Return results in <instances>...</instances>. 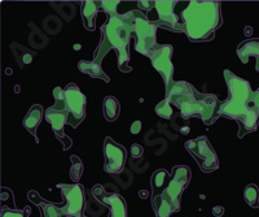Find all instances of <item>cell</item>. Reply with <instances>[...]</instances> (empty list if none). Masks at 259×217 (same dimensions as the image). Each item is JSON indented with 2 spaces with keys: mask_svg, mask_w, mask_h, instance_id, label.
I'll return each instance as SVG.
<instances>
[{
  "mask_svg": "<svg viewBox=\"0 0 259 217\" xmlns=\"http://www.w3.org/2000/svg\"><path fill=\"white\" fill-rule=\"evenodd\" d=\"M66 119H68V112L66 111H57L53 107H50L46 112V120L51 124L52 126V130L56 135V138L59 140H61L62 144H64V150H69L71 146V140L69 139V137L65 135L64 126L66 124Z\"/></svg>",
  "mask_w": 259,
  "mask_h": 217,
  "instance_id": "5bb4252c",
  "label": "cell"
},
{
  "mask_svg": "<svg viewBox=\"0 0 259 217\" xmlns=\"http://www.w3.org/2000/svg\"><path fill=\"white\" fill-rule=\"evenodd\" d=\"M237 55L244 64H247L250 57H255L256 70L259 71V39H249L245 42L240 43L237 47Z\"/></svg>",
  "mask_w": 259,
  "mask_h": 217,
  "instance_id": "9a60e30c",
  "label": "cell"
},
{
  "mask_svg": "<svg viewBox=\"0 0 259 217\" xmlns=\"http://www.w3.org/2000/svg\"><path fill=\"white\" fill-rule=\"evenodd\" d=\"M27 196H29V199L31 200L34 204H36L39 208H40L41 213H43L45 217H65L64 214L61 213V209H60L56 204L46 202L45 199H41L40 195H39L36 191H29Z\"/></svg>",
  "mask_w": 259,
  "mask_h": 217,
  "instance_id": "ac0fdd59",
  "label": "cell"
},
{
  "mask_svg": "<svg viewBox=\"0 0 259 217\" xmlns=\"http://www.w3.org/2000/svg\"><path fill=\"white\" fill-rule=\"evenodd\" d=\"M119 4L118 0H112V2H108V0H104L100 2V8L103 9L106 15H117V7Z\"/></svg>",
  "mask_w": 259,
  "mask_h": 217,
  "instance_id": "4316f807",
  "label": "cell"
},
{
  "mask_svg": "<svg viewBox=\"0 0 259 217\" xmlns=\"http://www.w3.org/2000/svg\"><path fill=\"white\" fill-rule=\"evenodd\" d=\"M174 48L170 45H158L150 57V63L163 78L165 86L167 89L174 82V65L171 61Z\"/></svg>",
  "mask_w": 259,
  "mask_h": 217,
  "instance_id": "8fae6325",
  "label": "cell"
},
{
  "mask_svg": "<svg viewBox=\"0 0 259 217\" xmlns=\"http://www.w3.org/2000/svg\"><path fill=\"white\" fill-rule=\"evenodd\" d=\"M171 182V174L166 169H157L152 175L150 186H152V198L162 195L167 190Z\"/></svg>",
  "mask_w": 259,
  "mask_h": 217,
  "instance_id": "e0dca14e",
  "label": "cell"
},
{
  "mask_svg": "<svg viewBox=\"0 0 259 217\" xmlns=\"http://www.w3.org/2000/svg\"><path fill=\"white\" fill-rule=\"evenodd\" d=\"M99 8H100V2H92V0L82 2V11L80 12H82L83 25L90 31H94L96 29V17Z\"/></svg>",
  "mask_w": 259,
  "mask_h": 217,
  "instance_id": "2e32d148",
  "label": "cell"
},
{
  "mask_svg": "<svg viewBox=\"0 0 259 217\" xmlns=\"http://www.w3.org/2000/svg\"><path fill=\"white\" fill-rule=\"evenodd\" d=\"M131 31L119 15H109L105 24L101 26V41L94 54V61L101 64L110 50L117 52L118 68L124 73L133 70L130 66L128 45Z\"/></svg>",
  "mask_w": 259,
  "mask_h": 217,
  "instance_id": "277c9868",
  "label": "cell"
},
{
  "mask_svg": "<svg viewBox=\"0 0 259 217\" xmlns=\"http://www.w3.org/2000/svg\"><path fill=\"white\" fill-rule=\"evenodd\" d=\"M174 105L171 104L170 101L167 99H163L156 105V113L157 116L162 117V119L165 120H170L171 116H172V113H174V110H172Z\"/></svg>",
  "mask_w": 259,
  "mask_h": 217,
  "instance_id": "cb8c5ba5",
  "label": "cell"
},
{
  "mask_svg": "<svg viewBox=\"0 0 259 217\" xmlns=\"http://www.w3.org/2000/svg\"><path fill=\"white\" fill-rule=\"evenodd\" d=\"M57 188L61 190L62 198L66 202L64 207H60L61 213L65 217H85V196L82 185L60 184Z\"/></svg>",
  "mask_w": 259,
  "mask_h": 217,
  "instance_id": "52a82bcc",
  "label": "cell"
},
{
  "mask_svg": "<svg viewBox=\"0 0 259 217\" xmlns=\"http://www.w3.org/2000/svg\"><path fill=\"white\" fill-rule=\"evenodd\" d=\"M143 155H144V149H143L142 144L134 143L133 146H131V156H133L134 159H139L142 158Z\"/></svg>",
  "mask_w": 259,
  "mask_h": 217,
  "instance_id": "83f0119b",
  "label": "cell"
},
{
  "mask_svg": "<svg viewBox=\"0 0 259 217\" xmlns=\"http://www.w3.org/2000/svg\"><path fill=\"white\" fill-rule=\"evenodd\" d=\"M30 209H11L3 207L2 208V217H29Z\"/></svg>",
  "mask_w": 259,
  "mask_h": 217,
  "instance_id": "484cf974",
  "label": "cell"
},
{
  "mask_svg": "<svg viewBox=\"0 0 259 217\" xmlns=\"http://www.w3.org/2000/svg\"><path fill=\"white\" fill-rule=\"evenodd\" d=\"M212 213H214V216L217 217H222L224 214V207H222V205H217V207L212 208Z\"/></svg>",
  "mask_w": 259,
  "mask_h": 217,
  "instance_id": "4dcf8cb0",
  "label": "cell"
},
{
  "mask_svg": "<svg viewBox=\"0 0 259 217\" xmlns=\"http://www.w3.org/2000/svg\"><path fill=\"white\" fill-rule=\"evenodd\" d=\"M104 158H105L104 170L110 174H117L123 170L127 151L122 144L113 140L110 137H106L104 140Z\"/></svg>",
  "mask_w": 259,
  "mask_h": 217,
  "instance_id": "7c38bea8",
  "label": "cell"
},
{
  "mask_svg": "<svg viewBox=\"0 0 259 217\" xmlns=\"http://www.w3.org/2000/svg\"><path fill=\"white\" fill-rule=\"evenodd\" d=\"M78 69L82 73H84V75L90 76V77L99 78V80H103L104 82H110V78L104 73L101 64H97L95 61H89V60H80L79 63H78Z\"/></svg>",
  "mask_w": 259,
  "mask_h": 217,
  "instance_id": "ffe728a7",
  "label": "cell"
},
{
  "mask_svg": "<svg viewBox=\"0 0 259 217\" xmlns=\"http://www.w3.org/2000/svg\"><path fill=\"white\" fill-rule=\"evenodd\" d=\"M191 181V169L186 165H177L172 169L171 174V182L168 185L167 190L163 193V195L170 200V203L174 205V211H180V196L183 191L186 190Z\"/></svg>",
  "mask_w": 259,
  "mask_h": 217,
  "instance_id": "30bf717a",
  "label": "cell"
},
{
  "mask_svg": "<svg viewBox=\"0 0 259 217\" xmlns=\"http://www.w3.org/2000/svg\"><path fill=\"white\" fill-rule=\"evenodd\" d=\"M41 119H43V108H41V105L35 104L30 108L26 117L24 119V122H22V124H24V128L26 129L31 135H34L35 139H36V129H38V126L40 125ZM36 142H38V139H36Z\"/></svg>",
  "mask_w": 259,
  "mask_h": 217,
  "instance_id": "d6986e66",
  "label": "cell"
},
{
  "mask_svg": "<svg viewBox=\"0 0 259 217\" xmlns=\"http://www.w3.org/2000/svg\"><path fill=\"white\" fill-rule=\"evenodd\" d=\"M70 159H71V163H73V165H71V170H70V177L71 179H74V181H78V179L82 177L83 164L82 161H80V159L78 158V156H75V155H73Z\"/></svg>",
  "mask_w": 259,
  "mask_h": 217,
  "instance_id": "d4e9b609",
  "label": "cell"
},
{
  "mask_svg": "<svg viewBox=\"0 0 259 217\" xmlns=\"http://www.w3.org/2000/svg\"><path fill=\"white\" fill-rule=\"evenodd\" d=\"M92 195L97 202L110 209V217H127L126 200L122 195L106 191L101 185H95L92 189Z\"/></svg>",
  "mask_w": 259,
  "mask_h": 217,
  "instance_id": "4fadbf2b",
  "label": "cell"
},
{
  "mask_svg": "<svg viewBox=\"0 0 259 217\" xmlns=\"http://www.w3.org/2000/svg\"><path fill=\"white\" fill-rule=\"evenodd\" d=\"M187 151L192 155L203 173H211L219 168L218 155L206 137H198L184 143Z\"/></svg>",
  "mask_w": 259,
  "mask_h": 217,
  "instance_id": "8992f818",
  "label": "cell"
},
{
  "mask_svg": "<svg viewBox=\"0 0 259 217\" xmlns=\"http://www.w3.org/2000/svg\"><path fill=\"white\" fill-rule=\"evenodd\" d=\"M184 34L191 42L200 43L211 41L215 31L222 26L223 18L221 2L217 0H193L180 15Z\"/></svg>",
  "mask_w": 259,
  "mask_h": 217,
  "instance_id": "3957f363",
  "label": "cell"
},
{
  "mask_svg": "<svg viewBox=\"0 0 259 217\" xmlns=\"http://www.w3.org/2000/svg\"><path fill=\"white\" fill-rule=\"evenodd\" d=\"M228 86V99L221 105V116L236 120L239 124V138L253 133L259 125V111L254 103V92L250 84L231 70H224Z\"/></svg>",
  "mask_w": 259,
  "mask_h": 217,
  "instance_id": "6da1fadb",
  "label": "cell"
},
{
  "mask_svg": "<svg viewBox=\"0 0 259 217\" xmlns=\"http://www.w3.org/2000/svg\"><path fill=\"white\" fill-rule=\"evenodd\" d=\"M244 198L250 207L259 208V189L255 184L247 185L246 188H245Z\"/></svg>",
  "mask_w": 259,
  "mask_h": 217,
  "instance_id": "603a6c76",
  "label": "cell"
},
{
  "mask_svg": "<svg viewBox=\"0 0 259 217\" xmlns=\"http://www.w3.org/2000/svg\"><path fill=\"white\" fill-rule=\"evenodd\" d=\"M122 20L128 26L131 35H135V50L147 57H152L157 45V29L149 18L139 9H134L122 15Z\"/></svg>",
  "mask_w": 259,
  "mask_h": 217,
  "instance_id": "5b68a950",
  "label": "cell"
},
{
  "mask_svg": "<svg viewBox=\"0 0 259 217\" xmlns=\"http://www.w3.org/2000/svg\"><path fill=\"white\" fill-rule=\"evenodd\" d=\"M178 2H165V0H158L156 2L157 18L154 21H150L157 27H163V29L171 30L174 33H184V26L183 22L180 21V17L175 13V7Z\"/></svg>",
  "mask_w": 259,
  "mask_h": 217,
  "instance_id": "9c48e42d",
  "label": "cell"
},
{
  "mask_svg": "<svg viewBox=\"0 0 259 217\" xmlns=\"http://www.w3.org/2000/svg\"><path fill=\"white\" fill-rule=\"evenodd\" d=\"M182 113L183 119L198 117L212 125L221 117L222 103L212 94H201L186 81H174L166 89V98Z\"/></svg>",
  "mask_w": 259,
  "mask_h": 217,
  "instance_id": "7a4b0ae2",
  "label": "cell"
},
{
  "mask_svg": "<svg viewBox=\"0 0 259 217\" xmlns=\"http://www.w3.org/2000/svg\"><path fill=\"white\" fill-rule=\"evenodd\" d=\"M152 204L157 217H170L175 212L174 205L171 204L170 200L163 194L152 198Z\"/></svg>",
  "mask_w": 259,
  "mask_h": 217,
  "instance_id": "44dd1931",
  "label": "cell"
},
{
  "mask_svg": "<svg viewBox=\"0 0 259 217\" xmlns=\"http://www.w3.org/2000/svg\"><path fill=\"white\" fill-rule=\"evenodd\" d=\"M139 11H150L156 7V2H138Z\"/></svg>",
  "mask_w": 259,
  "mask_h": 217,
  "instance_id": "f1b7e54d",
  "label": "cell"
},
{
  "mask_svg": "<svg viewBox=\"0 0 259 217\" xmlns=\"http://www.w3.org/2000/svg\"><path fill=\"white\" fill-rule=\"evenodd\" d=\"M254 103H255L256 108H258L259 111V89L254 92Z\"/></svg>",
  "mask_w": 259,
  "mask_h": 217,
  "instance_id": "1f68e13d",
  "label": "cell"
},
{
  "mask_svg": "<svg viewBox=\"0 0 259 217\" xmlns=\"http://www.w3.org/2000/svg\"><path fill=\"white\" fill-rule=\"evenodd\" d=\"M85 104L87 99L77 85L70 84L65 87V108L68 112V125L78 128L85 117Z\"/></svg>",
  "mask_w": 259,
  "mask_h": 217,
  "instance_id": "ba28073f",
  "label": "cell"
},
{
  "mask_svg": "<svg viewBox=\"0 0 259 217\" xmlns=\"http://www.w3.org/2000/svg\"><path fill=\"white\" fill-rule=\"evenodd\" d=\"M142 121H139V120H136V121L133 122V125H131V129H130V131L133 134H139L140 131H142Z\"/></svg>",
  "mask_w": 259,
  "mask_h": 217,
  "instance_id": "f546056e",
  "label": "cell"
},
{
  "mask_svg": "<svg viewBox=\"0 0 259 217\" xmlns=\"http://www.w3.org/2000/svg\"><path fill=\"white\" fill-rule=\"evenodd\" d=\"M103 112L104 117L108 121H115L118 116H119V112H121V105H119V101L117 100V98H114V96H106L103 103Z\"/></svg>",
  "mask_w": 259,
  "mask_h": 217,
  "instance_id": "7402d4cb",
  "label": "cell"
}]
</instances>
